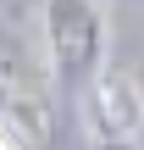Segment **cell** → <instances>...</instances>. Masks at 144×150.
Returning a JSON list of instances; mask_svg holds the SVG:
<instances>
[{
  "label": "cell",
  "instance_id": "1",
  "mask_svg": "<svg viewBox=\"0 0 144 150\" xmlns=\"http://www.w3.org/2000/svg\"><path fill=\"white\" fill-rule=\"evenodd\" d=\"M44 50L61 83H83L105 61V17L94 0H44Z\"/></svg>",
  "mask_w": 144,
  "mask_h": 150
},
{
  "label": "cell",
  "instance_id": "2",
  "mask_svg": "<svg viewBox=\"0 0 144 150\" xmlns=\"http://www.w3.org/2000/svg\"><path fill=\"white\" fill-rule=\"evenodd\" d=\"M139 122H144L139 72H128V67L94 72V89H89V128H94V139L128 145V139H139Z\"/></svg>",
  "mask_w": 144,
  "mask_h": 150
},
{
  "label": "cell",
  "instance_id": "3",
  "mask_svg": "<svg viewBox=\"0 0 144 150\" xmlns=\"http://www.w3.org/2000/svg\"><path fill=\"white\" fill-rule=\"evenodd\" d=\"M50 139V106L39 95V83L22 78V61L11 56V72H6V122H0V145L6 150H28Z\"/></svg>",
  "mask_w": 144,
  "mask_h": 150
},
{
  "label": "cell",
  "instance_id": "4",
  "mask_svg": "<svg viewBox=\"0 0 144 150\" xmlns=\"http://www.w3.org/2000/svg\"><path fill=\"white\" fill-rule=\"evenodd\" d=\"M133 72H139V89H144V61H133Z\"/></svg>",
  "mask_w": 144,
  "mask_h": 150
}]
</instances>
